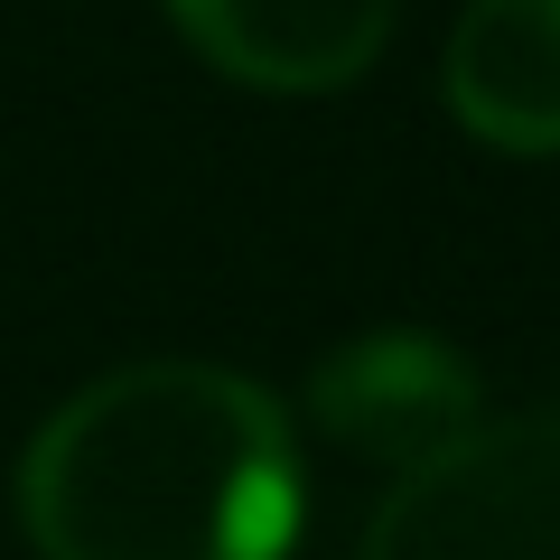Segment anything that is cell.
Returning <instances> with one entry per match:
<instances>
[{"label": "cell", "mask_w": 560, "mask_h": 560, "mask_svg": "<svg viewBox=\"0 0 560 560\" xmlns=\"http://www.w3.org/2000/svg\"><path fill=\"white\" fill-rule=\"evenodd\" d=\"M47 560H280L300 541V440L253 374L150 355L84 383L20 458Z\"/></svg>", "instance_id": "obj_1"}, {"label": "cell", "mask_w": 560, "mask_h": 560, "mask_svg": "<svg viewBox=\"0 0 560 560\" xmlns=\"http://www.w3.org/2000/svg\"><path fill=\"white\" fill-rule=\"evenodd\" d=\"M364 560H560V411L477 420L401 467Z\"/></svg>", "instance_id": "obj_2"}, {"label": "cell", "mask_w": 560, "mask_h": 560, "mask_svg": "<svg viewBox=\"0 0 560 560\" xmlns=\"http://www.w3.org/2000/svg\"><path fill=\"white\" fill-rule=\"evenodd\" d=\"M308 420L337 448H355V458L420 467V458H440L458 430L486 420V383L430 327H364V337H346L308 374Z\"/></svg>", "instance_id": "obj_3"}, {"label": "cell", "mask_w": 560, "mask_h": 560, "mask_svg": "<svg viewBox=\"0 0 560 560\" xmlns=\"http://www.w3.org/2000/svg\"><path fill=\"white\" fill-rule=\"evenodd\" d=\"M401 0H168L178 38L253 94H337L383 57Z\"/></svg>", "instance_id": "obj_4"}, {"label": "cell", "mask_w": 560, "mask_h": 560, "mask_svg": "<svg viewBox=\"0 0 560 560\" xmlns=\"http://www.w3.org/2000/svg\"><path fill=\"white\" fill-rule=\"evenodd\" d=\"M440 84L486 150L560 160V0H467Z\"/></svg>", "instance_id": "obj_5"}]
</instances>
